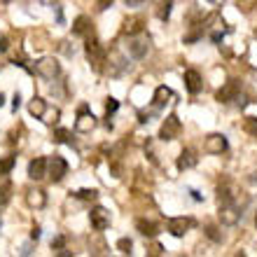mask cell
Wrapping results in <instances>:
<instances>
[{
  "label": "cell",
  "mask_w": 257,
  "mask_h": 257,
  "mask_svg": "<svg viewBox=\"0 0 257 257\" xmlns=\"http://www.w3.org/2000/svg\"><path fill=\"white\" fill-rule=\"evenodd\" d=\"M7 49H10V42H7V38H3V35H0V54H3V52H7Z\"/></svg>",
  "instance_id": "obj_38"
},
{
  "label": "cell",
  "mask_w": 257,
  "mask_h": 257,
  "mask_svg": "<svg viewBox=\"0 0 257 257\" xmlns=\"http://www.w3.org/2000/svg\"><path fill=\"white\" fill-rule=\"evenodd\" d=\"M117 108H119V101L110 96L108 101H105V112H108V115H112V112H117Z\"/></svg>",
  "instance_id": "obj_30"
},
{
  "label": "cell",
  "mask_w": 257,
  "mask_h": 257,
  "mask_svg": "<svg viewBox=\"0 0 257 257\" xmlns=\"http://www.w3.org/2000/svg\"><path fill=\"white\" fill-rule=\"evenodd\" d=\"M47 169H49V178H52L54 183H61L63 176L68 173V162L63 159V157L54 155V157H52V159L47 162Z\"/></svg>",
  "instance_id": "obj_10"
},
{
  "label": "cell",
  "mask_w": 257,
  "mask_h": 257,
  "mask_svg": "<svg viewBox=\"0 0 257 257\" xmlns=\"http://www.w3.org/2000/svg\"><path fill=\"white\" fill-rule=\"evenodd\" d=\"M220 222L227 224V227H234V224L241 220V210H238L236 201H229V203H220Z\"/></svg>",
  "instance_id": "obj_5"
},
{
  "label": "cell",
  "mask_w": 257,
  "mask_h": 257,
  "mask_svg": "<svg viewBox=\"0 0 257 257\" xmlns=\"http://www.w3.org/2000/svg\"><path fill=\"white\" fill-rule=\"evenodd\" d=\"M19 105H21V96H19V94H14V98H12V110H14V112L19 110Z\"/></svg>",
  "instance_id": "obj_37"
},
{
  "label": "cell",
  "mask_w": 257,
  "mask_h": 257,
  "mask_svg": "<svg viewBox=\"0 0 257 257\" xmlns=\"http://www.w3.org/2000/svg\"><path fill=\"white\" fill-rule=\"evenodd\" d=\"M73 33L75 35H82V38H89L94 35V26H91V19L89 17H77L73 24Z\"/></svg>",
  "instance_id": "obj_15"
},
{
  "label": "cell",
  "mask_w": 257,
  "mask_h": 257,
  "mask_svg": "<svg viewBox=\"0 0 257 257\" xmlns=\"http://www.w3.org/2000/svg\"><path fill=\"white\" fill-rule=\"evenodd\" d=\"M35 243V241H33ZM33 243H26V245H21V255H31V252H33Z\"/></svg>",
  "instance_id": "obj_36"
},
{
  "label": "cell",
  "mask_w": 257,
  "mask_h": 257,
  "mask_svg": "<svg viewBox=\"0 0 257 257\" xmlns=\"http://www.w3.org/2000/svg\"><path fill=\"white\" fill-rule=\"evenodd\" d=\"M84 52H87V59L91 63L96 73H103V63H105V52H103L101 42L96 40L94 35H89L87 38V45H84Z\"/></svg>",
  "instance_id": "obj_1"
},
{
  "label": "cell",
  "mask_w": 257,
  "mask_h": 257,
  "mask_svg": "<svg viewBox=\"0 0 257 257\" xmlns=\"http://www.w3.org/2000/svg\"><path fill=\"white\" fill-rule=\"evenodd\" d=\"M155 3H157V17H159L162 21H169L173 0H155Z\"/></svg>",
  "instance_id": "obj_22"
},
{
  "label": "cell",
  "mask_w": 257,
  "mask_h": 257,
  "mask_svg": "<svg viewBox=\"0 0 257 257\" xmlns=\"http://www.w3.org/2000/svg\"><path fill=\"white\" fill-rule=\"evenodd\" d=\"M208 3H213V5H222L224 0H208Z\"/></svg>",
  "instance_id": "obj_43"
},
{
  "label": "cell",
  "mask_w": 257,
  "mask_h": 257,
  "mask_svg": "<svg viewBox=\"0 0 257 257\" xmlns=\"http://www.w3.org/2000/svg\"><path fill=\"white\" fill-rule=\"evenodd\" d=\"M5 3H10V0H5Z\"/></svg>",
  "instance_id": "obj_46"
},
{
  "label": "cell",
  "mask_w": 257,
  "mask_h": 257,
  "mask_svg": "<svg viewBox=\"0 0 257 257\" xmlns=\"http://www.w3.org/2000/svg\"><path fill=\"white\" fill-rule=\"evenodd\" d=\"M180 128H183V124H180L178 115H169L164 119L162 128H159V138L162 141H176L178 136H180Z\"/></svg>",
  "instance_id": "obj_3"
},
{
  "label": "cell",
  "mask_w": 257,
  "mask_h": 257,
  "mask_svg": "<svg viewBox=\"0 0 257 257\" xmlns=\"http://www.w3.org/2000/svg\"><path fill=\"white\" fill-rule=\"evenodd\" d=\"M45 110H47V101H45V98H40V96H33V101L28 103V112L40 119V117L45 115Z\"/></svg>",
  "instance_id": "obj_20"
},
{
  "label": "cell",
  "mask_w": 257,
  "mask_h": 257,
  "mask_svg": "<svg viewBox=\"0 0 257 257\" xmlns=\"http://www.w3.org/2000/svg\"><path fill=\"white\" fill-rule=\"evenodd\" d=\"M150 252H152V255H162V252H164V248H162V245H159V243H155V245H152V250H150Z\"/></svg>",
  "instance_id": "obj_39"
},
{
  "label": "cell",
  "mask_w": 257,
  "mask_h": 257,
  "mask_svg": "<svg viewBox=\"0 0 257 257\" xmlns=\"http://www.w3.org/2000/svg\"><path fill=\"white\" fill-rule=\"evenodd\" d=\"M45 176H47V159H45V157H35L33 162L28 164V178L42 180Z\"/></svg>",
  "instance_id": "obj_12"
},
{
  "label": "cell",
  "mask_w": 257,
  "mask_h": 257,
  "mask_svg": "<svg viewBox=\"0 0 257 257\" xmlns=\"http://www.w3.org/2000/svg\"><path fill=\"white\" fill-rule=\"evenodd\" d=\"M94 126H96V117L89 112V105L82 103L80 110H77V119H75V131H80V134H89Z\"/></svg>",
  "instance_id": "obj_4"
},
{
  "label": "cell",
  "mask_w": 257,
  "mask_h": 257,
  "mask_svg": "<svg viewBox=\"0 0 257 257\" xmlns=\"http://www.w3.org/2000/svg\"><path fill=\"white\" fill-rule=\"evenodd\" d=\"M26 203L31 206V208H45L47 196H45V192H40V190H31L26 194Z\"/></svg>",
  "instance_id": "obj_19"
},
{
  "label": "cell",
  "mask_w": 257,
  "mask_h": 257,
  "mask_svg": "<svg viewBox=\"0 0 257 257\" xmlns=\"http://www.w3.org/2000/svg\"><path fill=\"white\" fill-rule=\"evenodd\" d=\"M33 73L40 75L42 80H54V77H59L61 68H59V63L54 59H40V61H35Z\"/></svg>",
  "instance_id": "obj_2"
},
{
  "label": "cell",
  "mask_w": 257,
  "mask_h": 257,
  "mask_svg": "<svg viewBox=\"0 0 257 257\" xmlns=\"http://www.w3.org/2000/svg\"><path fill=\"white\" fill-rule=\"evenodd\" d=\"M75 196L82 199V201H96V199H98V190H94V187H91V190H77Z\"/></svg>",
  "instance_id": "obj_24"
},
{
  "label": "cell",
  "mask_w": 257,
  "mask_h": 257,
  "mask_svg": "<svg viewBox=\"0 0 257 257\" xmlns=\"http://www.w3.org/2000/svg\"><path fill=\"white\" fill-rule=\"evenodd\" d=\"M238 91H241V80H229L222 89H217L215 98L220 103H231L238 98Z\"/></svg>",
  "instance_id": "obj_9"
},
{
  "label": "cell",
  "mask_w": 257,
  "mask_h": 257,
  "mask_svg": "<svg viewBox=\"0 0 257 257\" xmlns=\"http://www.w3.org/2000/svg\"><path fill=\"white\" fill-rule=\"evenodd\" d=\"M131 248H134V241H131V238H119V241H117V250L119 252H124V255H131Z\"/></svg>",
  "instance_id": "obj_26"
},
{
  "label": "cell",
  "mask_w": 257,
  "mask_h": 257,
  "mask_svg": "<svg viewBox=\"0 0 257 257\" xmlns=\"http://www.w3.org/2000/svg\"><path fill=\"white\" fill-rule=\"evenodd\" d=\"M143 28H145V19H143V17H128L122 26V33L126 35V38H131V35H141Z\"/></svg>",
  "instance_id": "obj_13"
},
{
  "label": "cell",
  "mask_w": 257,
  "mask_h": 257,
  "mask_svg": "<svg viewBox=\"0 0 257 257\" xmlns=\"http://www.w3.org/2000/svg\"><path fill=\"white\" fill-rule=\"evenodd\" d=\"M185 87L190 94H199L201 91V75L196 70H185Z\"/></svg>",
  "instance_id": "obj_17"
},
{
  "label": "cell",
  "mask_w": 257,
  "mask_h": 257,
  "mask_svg": "<svg viewBox=\"0 0 257 257\" xmlns=\"http://www.w3.org/2000/svg\"><path fill=\"white\" fill-rule=\"evenodd\" d=\"M59 115H61V112H59V108H54V110L47 108V110H45V115H42L40 119L45 124H56V122H59Z\"/></svg>",
  "instance_id": "obj_25"
},
{
  "label": "cell",
  "mask_w": 257,
  "mask_h": 257,
  "mask_svg": "<svg viewBox=\"0 0 257 257\" xmlns=\"http://www.w3.org/2000/svg\"><path fill=\"white\" fill-rule=\"evenodd\" d=\"M255 224H257V215H255Z\"/></svg>",
  "instance_id": "obj_45"
},
{
  "label": "cell",
  "mask_w": 257,
  "mask_h": 257,
  "mask_svg": "<svg viewBox=\"0 0 257 257\" xmlns=\"http://www.w3.org/2000/svg\"><path fill=\"white\" fill-rule=\"evenodd\" d=\"M206 234H208V238H213V241H222V234H217V229L213 227V224L206 227Z\"/></svg>",
  "instance_id": "obj_31"
},
{
  "label": "cell",
  "mask_w": 257,
  "mask_h": 257,
  "mask_svg": "<svg viewBox=\"0 0 257 257\" xmlns=\"http://www.w3.org/2000/svg\"><path fill=\"white\" fill-rule=\"evenodd\" d=\"M155 115H157L155 105H152V110H141V112H138V122H141V124H150Z\"/></svg>",
  "instance_id": "obj_27"
},
{
  "label": "cell",
  "mask_w": 257,
  "mask_h": 257,
  "mask_svg": "<svg viewBox=\"0 0 257 257\" xmlns=\"http://www.w3.org/2000/svg\"><path fill=\"white\" fill-rule=\"evenodd\" d=\"M245 128H248V131H250V134L257 138V117H248V122H245Z\"/></svg>",
  "instance_id": "obj_33"
},
{
  "label": "cell",
  "mask_w": 257,
  "mask_h": 257,
  "mask_svg": "<svg viewBox=\"0 0 257 257\" xmlns=\"http://www.w3.org/2000/svg\"><path fill=\"white\" fill-rule=\"evenodd\" d=\"M128 54L134 56V59H143V56L150 52V38H138V35H131L128 38Z\"/></svg>",
  "instance_id": "obj_11"
},
{
  "label": "cell",
  "mask_w": 257,
  "mask_h": 257,
  "mask_svg": "<svg viewBox=\"0 0 257 257\" xmlns=\"http://www.w3.org/2000/svg\"><path fill=\"white\" fill-rule=\"evenodd\" d=\"M40 234H42V229L38 227V224H35L33 229H31V241H38V238H40Z\"/></svg>",
  "instance_id": "obj_35"
},
{
  "label": "cell",
  "mask_w": 257,
  "mask_h": 257,
  "mask_svg": "<svg viewBox=\"0 0 257 257\" xmlns=\"http://www.w3.org/2000/svg\"><path fill=\"white\" fill-rule=\"evenodd\" d=\"M10 192H12V185H10V183L0 185V208H3V206L10 201Z\"/></svg>",
  "instance_id": "obj_29"
},
{
  "label": "cell",
  "mask_w": 257,
  "mask_h": 257,
  "mask_svg": "<svg viewBox=\"0 0 257 257\" xmlns=\"http://www.w3.org/2000/svg\"><path fill=\"white\" fill-rule=\"evenodd\" d=\"M14 162H17L14 157H5V159H0V173H3V176H7V173L14 169Z\"/></svg>",
  "instance_id": "obj_28"
},
{
  "label": "cell",
  "mask_w": 257,
  "mask_h": 257,
  "mask_svg": "<svg viewBox=\"0 0 257 257\" xmlns=\"http://www.w3.org/2000/svg\"><path fill=\"white\" fill-rule=\"evenodd\" d=\"M89 222H91V227H94L96 231L108 229V227H110V213H108V208H103V206L91 208V213H89Z\"/></svg>",
  "instance_id": "obj_8"
},
{
  "label": "cell",
  "mask_w": 257,
  "mask_h": 257,
  "mask_svg": "<svg viewBox=\"0 0 257 257\" xmlns=\"http://www.w3.org/2000/svg\"><path fill=\"white\" fill-rule=\"evenodd\" d=\"M236 199V194H234V187H231V183H224L217 187V201L220 203H229Z\"/></svg>",
  "instance_id": "obj_21"
},
{
  "label": "cell",
  "mask_w": 257,
  "mask_h": 257,
  "mask_svg": "<svg viewBox=\"0 0 257 257\" xmlns=\"http://www.w3.org/2000/svg\"><path fill=\"white\" fill-rule=\"evenodd\" d=\"M63 245H66V236H61V234H59V236L52 238V248H54V250H61Z\"/></svg>",
  "instance_id": "obj_32"
},
{
  "label": "cell",
  "mask_w": 257,
  "mask_h": 257,
  "mask_svg": "<svg viewBox=\"0 0 257 257\" xmlns=\"http://www.w3.org/2000/svg\"><path fill=\"white\" fill-rule=\"evenodd\" d=\"M54 143L73 145V141H70V131H68V128H56V131H54Z\"/></svg>",
  "instance_id": "obj_23"
},
{
  "label": "cell",
  "mask_w": 257,
  "mask_h": 257,
  "mask_svg": "<svg viewBox=\"0 0 257 257\" xmlns=\"http://www.w3.org/2000/svg\"><path fill=\"white\" fill-rule=\"evenodd\" d=\"M222 38H224L222 33H210V40L213 42H222Z\"/></svg>",
  "instance_id": "obj_40"
},
{
  "label": "cell",
  "mask_w": 257,
  "mask_h": 257,
  "mask_svg": "<svg viewBox=\"0 0 257 257\" xmlns=\"http://www.w3.org/2000/svg\"><path fill=\"white\" fill-rule=\"evenodd\" d=\"M171 98H173V89L171 87H157L155 89V96H152V105H155L157 110H162L166 103H171Z\"/></svg>",
  "instance_id": "obj_14"
},
{
  "label": "cell",
  "mask_w": 257,
  "mask_h": 257,
  "mask_svg": "<svg viewBox=\"0 0 257 257\" xmlns=\"http://www.w3.org/2000/svg\"><path fill=\"white\" fill-rule=\"evenodd\" d=\"M194 220H192V217H171L169 222H166V229L171 231V234H173V236H185V234H187V231L192 229V227H194Z\"/></svg>",
  "instance_id": "obj_6"
},
{
  "label": "cell",
  "mask_w": 257,
  "mask_h": 257,
  "mask_svg": "<svg viewBox=\"0 0 257 257\" xmlns=\"http://www.w3.org/2000/svg\"><path fill=\"white\" fill-rule=\"evenodd\" d=\"M190 194H192V199H194V201H203V196L199 194L196 190H190Z\"/></svg>",
  "instance_id": "obj_41"
},
{
  "label": "cell",
  "mask_w": 257,
  "mask_h": 257,
  "mask_svg": "<svg viewBox=\"0 0 257 257\" xmlns=\"http://www.w3.org/2000/svg\"><path fill=\"white\" fill-rule=\"evenodd\" d=\"M196 162H199V157L194 155V150H183V152H180V157H178V171L194 169Z\"/></svg>",
  "instance_id": "obj_16"
},
{
  "label": "cell",
  "mask_w": 257,
  "mask_h": 257,
  "mask_svg": "<svg viewBox=\"0 0 257 257\" xmlns=\"http://www.w3.org/2000/svg\"><path fill=\"white\" fill-rule=\"evenodd\" d=\"M112 3H115V0H98V3H96V5H98V12H105Z\"/></svg>",
  "instance_id": "obj_34"
},
{
  "label": "cell",
  "mask_w": 257,
  "mask_h": 257,
  "mask_svg": "<svg viewBox=\"0 0 257 257\" xmlns=\"http://www.w3.org/2000/svg\"><path fill=\"white\" fill-rule=\"evenodd\" d=\"M54 10H56V19H59V24H63V12H61V7L56 5Z\"/></svg>",
  "instance_id": "obj_42"
},
{
  "label": "cell",
  "mask_w": 257,
  "mask_h": 257,
  "mask_svg": "<svg viewBox=\"0 0 257 257\" xmlns=\"http://www.w3.org/2000/svg\"><path fill=\"white\" fill-rule=\"evenodd\" d=\"M227 148H229V143H227V136L222 134H210L203 143V150L208 155H222V152H227Z\"/></svg>",
  "instance_id": "obj_7"
},
{
  "label": "cell",
  "mask_w": 257,
  "mask_h": 257,
  "mask_svg": "<svg viewBox=\"0 0 257 257\" xmlns=\"http://www.w3.org/2000/svg\"><path fill=\"white\" fill-rule=\"evenodd\" d=\"M136 229L141 231L143 236H148V238H155L157 234H159V227H157L155 222H150V220H145V217H141V220L136 222Z\"/></svg>",
  "instance_id": "obj_18"
},
{
  "label": "cell",
  "mask_w": 257,
  "mask_h": 257,
  "mask_svg": "<svg viewBox=\"0 0 257 257\" xmlns=\"http://www.w3.org/2000/svg\"><path fill=\"white\" fill-rule=\"evenodd\" d=\"M3 103H5V96H3V94H0V105H3Z\"/></svg>",
  "instance_id": "obj_44"
}]
</instances>
